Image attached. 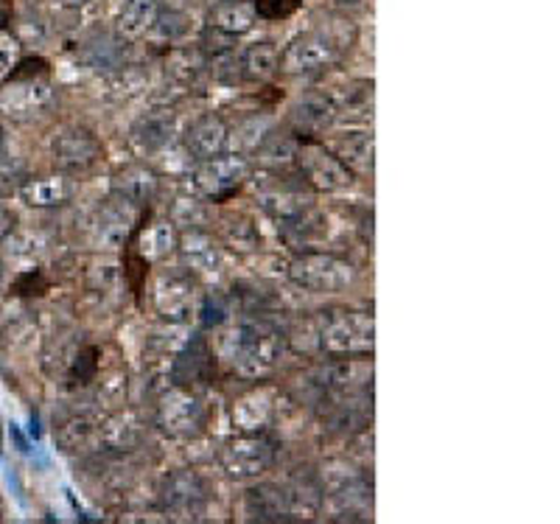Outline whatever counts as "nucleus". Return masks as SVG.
Instances as JSON below:
<instances>
[{
	"label": "nucleus",
	"mask_w": 560,
	"mask_h": 524,
	"mask_svg": "<svg viewBox=\"0 0 560 524\" xmlns=\"http://www.w3.org/2000/svg\"><path fill=\"white\" fill-rule=\"evenodd\" d=\"M280 351L278 334L264 326H242L233 334L230 359L247 376H261L275 364Z\"/></svg>",
	"instance_id": "obj_3"
},
{
	"label": "nucleus",
	"mask_w": 560,
	"mask_h": 524,
	"mask_svg": "<svg viewBox=\"0 0 560 524\" xmlns=\"http://www.w3.org/2000/svg\"><path fill=\"white\" fill-rule=\"evenodd\" d=\"M337 158L348 168H362L370 172L373 168V138L368 132H357L342 138L337 147Z\"/></svg>",
	"instance_id": "obj_24"
},
{
	"label": "nucleus",
	"mask_w": 560,
	"mask_h": 524,
	"mask_svg": "<svg viewBox=\"0 0 560 524\" xmlns=\"http://www.w3.org/2000/svg\"><path fill=\"white\" fill-rule=\"evenodd\" d=\"M62 7H82V3H88V0H59Z\"/></svg>",
	"instance_id": "obj_33"
},
{
	"label": "nucleus",
	"mask_w": 560,
	"mask_h": 524,
	"mask_svg": "<svg viewBox=\"0 0 560 524\" xmlns=\"http://www.w3.org/2000/svg\"><path fill=\"white\" fill-rule=\"evenodd\" d=\"M183 256L191 272H213L222 264V253L205 233H191L183 238Z\"/></svg>",
	"instance_id": "obj_20"
},
{
	"label": "nucleus",
	"mask_w": 560,
	"mask_h": 524,
	"mask_svg": "<svg viewBox=\"0 0 560 524\" xmlns=\"http://www.w3.org/2000/svg\"><path fill=\"white\" fill-rule=\"evenodd\" d=\"M205 505V488L197 474H177L166 486V508L177 516H197Z\"/></svg>",
	"instance_id": "obj_15"
},
{
	"label": "nucleus",
	"mask_w": 560,
	"mask_h": 524,
	"mask_svg": "<svg viewBox=\"0 0 560 524\" xmlns=\"http://www.w3.org/2000/svg\"><path fill=\"white\" fill-rule=\"evenodd\" d=\"M298 166L306 186L323 188V191H337L350 183V168L339 161L337 154H328L319 147L298 149Z\"/></svg>",
	"instance_id": "obj_6"
},
{
	"label": "nucleus",
	"mask_w": 560,
	"mask_h": 524,
	"mask_svg": "<svg viewBox=\"0 0 560 524\" xmlns=\"http://www.w3.org/2000/svg\"><path fill=\"white\" fill-rule=\"evenodd\" d=\"M158 14H160L158 0H127L121 20H118V32L129 39L143 37V34L154 26Z\"/></svg>",
	"instance_id": "obj_19"
},
{
	"label": "nucleus",
	"mask_w": 560,
	"mask_h": 524,
	"mask_svg": "<svg viewBox=\"0 0 560 524\" xmlns=\"http://www.w3.org/2000/svg\"><path fill=\"white\" fill-rule=\"evenodd\" d=\"M334 118H337V107H334L331 98L323 96V93H308V96H303L292 113L294 129H298L300 138H303V135L323 132L325 127H331Z\"/></svg>",
	"instance_id": "obj_13"
},
{
	"label": "nucleus",
	"mask_w": 560,
	"mask_h": 524,
	"mask_svg": "<svg viewBox=\"0 0 560 524\" xmlns=\"http://www.w3.org/2000/svg\"><path fill=\"white\" fill-rule=\"evenodd\" d=\"M102 158V147L88 129L70 127L54 138V161L65 172H88Z\"/></svg>",
	"instance_id": "obj_8"
},
{
	"label": "nucleus",
	"mask_w": 560,
	"mask_h": 524,
	"mask_svg": "<svg viewBox=\"0 0 560 524\" xmlns=\"http://www.w3.org/2000/svg\"><path fill=\"white\" fill-rule=\"evenodd\" d=\"M154 306L163 317L174 323L188 321L197 308V289L194 281L183 272H166L160 276L158 287H154Z\"/></svg>",
	"instance_id": "obj_7"
},
{
	"label": "nucleus",
	"mask_w": 560,
	"mask_h": 524,
	"mask_svg": "<svg viewBox=\"0 0 560 524\" xmlns=\"http://www.w3.org/2000/svg\"><path fill=\"white\" fill-rule=\"evenodd\" d=\"M255 14L264 20H287L300 9V0H255Z\"/></svg>",
	"instance_id": "obj_27"
},
{
	"label": "nucleus",
	"mask_w": 560,
	"mask_h": 524,
	"mask_svg": "<svg viewBox=\"0 0 560 524\" xmlns=\"http://www.w3.org/2000/svg\"><path fill=\"white\" fill-rule=\"evenodd\" d=\"M373 317L364 312H339L331 314L323 326L325 351L339 353V357H353V353L373 351Z\"/></svg>",
	"instance_id": "obj_2"
},
{
	"label": "nucleus",
	"mask_w": 560,
	"mask_h": 524,
	"mask_svg": "<svg viewBox=\"0 0 560 524\" xmlns=\"http://www.w3.org/2000/svg\"><path fill=\"white\" fill-rule=\"evenodd\" d=\"M275 449L272 443L264 441L258 435H244L236 438L233 443H228L222 454L224 471L236 480H249V477H258L261 471H267L272 466Z\"/></svg>",
	"instance_id": "obj_5"
},
{
	"label": "nucleus",
	"mask_w": 560,
	"mask_h": 524,
	"mask_svg": "<svg viewBox=\"0 0 560 524\" xmlns=\"http://www.w3.org/2000/svg\"><path fill=\"white\" fill-rule=\"evenodd\" d=\"M14 51H18V48H14L12 39L0 37V77H3V73H12Z\"/></svg>",
	"instance_id": "obj_30"
},
{
	"label": "nucleus",
	"mask_w": 560,
	"mask_h": 524,
	"mask_svg": "<svg viewBox=\"0 0 560 524\" xmlns=\"http://www.w3.org/2000/svg\"><path fill=\"white\" fill-rule=\"evenodd\" d=\"M278 71H280V54L275 45L261 43V45H253L249 51H244L242 73L247 79H258V82H264V79L275 77Z\"/></svg>",
	"instance_id": "obj_21"
},
{
	"label": "nucleus",
	"mask_w": 560,
	"mask_h": 524,
	"mask_svg": "<svg viewBox=\"0 0 560 524\" xmlns=\"http://www.w3.org/2000/svg\"><path fill=\"white\" fill-rule=\"evenodd\" d=\"M9 18H12V9L7 7V0H0V32H3V28H7Z\"/></svg>",
	"instance_id": "obj_32"
},
{
	"label": "nucleus",
	"mask_w": 560,
	"mask_h": 524,
	"mask_svg": "<svg viewBox=\"0 0 560 524\" xmlns=\"http://www.w3.org/2000/svg\"><path fill=\"white\" fill-rule=\"evenodd\" d=\"M185 147L199 161H213V158L224 154V149H228V127L213 113L197 118L191 129H188V135H185Z\"/></svg>",
	"instance_id": "obj_11"
},
{
	"label": "nucleus",
	"mask_w": 560,
	"mask_h": 524,
	"mask_svg": "<svg viewBox=\"0 0 560 524\" xmlns=\"http://www.w3.org/2000/svg\"><path fill=\"white\" fill-rule=\"evenodd\" d=\"M233 409H249V412H253V416L244 418L242 429L255 432V429H261L264 423H267L269 412H272V398H269L267 391H255L249 393V396H244Z\"/></svg>",
	"instance_id": "obj_26"
},
{
	"label": "nucleus",
	"mask_w": 560,
	"mask_h": 524,
	"mask_svg": "<svg viewBox=\"0 0 560 524\" xmlns=\"http://www.w3.org/2000/svg\"><path fill=\"white\" fill-rule=\"evenodd\" d=\"M84 59H88L90 68L98 73L115 71V68H121L124 59L121 43L115 37H107V34H98V37L90 39L88 48H84Z\"/></svg>",
	"instance_id": "obj_23"
},
{
	"label": "nucleus",
	"mask_w": 560,
	"mask_h": 524,
	"mask_svg": "<svg viewBox=\"0 0 560 524\" xmlns=\"http://www.w3.org/2000/svg\"><path fill=\"white\" fill-rule=\"evenodd\" d=\"M98 371V348H84L82 353L73 362V371H70V379L79 376V384H88L90 379L96 376Z\"/></svg>",
	"instance_id": "obj_28"
},
{
	"label": "nucleus",
	"mask_w": 560,
	"mask_h": 524,
	"mask_svg": "<svg viewBox=\"0 0 560 524\" xmlns=\"http://www.w3.org/2000/svg\"><path fill=\"white\" fill-rule=\"evenodd\" d=\"M210 373H213V353L205 346V339H197L194 346L185 348V353L174 364V382L177 384L208 382Z\"/></svg>",
	"instance_id": "obj_17"
},
{
	"label": "nucleus",
	"mask_w": 560,
	"mask_h": 524,
	"mask_svg": "<svg viewBox=\"0 0 560 524\" xmlns=\"http://www.w3.org/2000/svg\"><path fill=\"white\" fill-rule=\"evenodd\" d=\"M51 104V88L34 79H12V88L0 93V109L12 118L39 116Z\"/></svg>",
	"instance_id": "obj_10"
},
{
	"label": "nucleus",
	"mask_w": 560,
	"mask_h": 524,
	"mask_svg": "<svg viewBox=\"0 0 560 524\" xmlns=\"http://www.w3.org/2000/svg\"><path fill=\"white\" fill-rule=\"evenodd\" d=\"M45 289H48V281H45L39 269H34V272H23V276L14 281V294H43Z\"/></svg>",
	"instance_id": "obj_29"
},
{
	"label": "nucleus",
	"mask_w": 560,
	"mask_h": 524,
	"mask_svg": "<svg viewBox=\"0 0 560 524\" xmlns=\"http://www.w3.org/2000/svg\"><path fill=\"white\" fill-rule=\"evenodd\" d=\"M172 116L168 113H149L143 121L138 124V141L149 149H158L168 141V135H172Z\"/></svg>",
	"instance_id": "obj_25"
},
{
	"label": "nucleus",
	"mask_w": 560,
	"mask_h": 524,
	"mask_svg": "<svg viewBox=\"0 0 560 524\" xmlns=\"http://www.w3.org/2000/svg\"><path fill=\"white\" fill-rule=\"evenodd\" d=\"M70 194H73V186H70L68 177H37L20 186V199L26 205H34V208L62 205Z\"/></svg>",
	"instance_id": "obj_16"
},
{
	"label": "nucleus",
	"mask_w": 560,
	"mask_h": 524,
	"mask_svg": "<svg viewBox=\"0 0 560 524\" xmlns=\"http://www.w3.org/2000/svg\"><path fill=\"white\" fill-rule=\"evenodd\" d=\"M292 278L314 292H339L353 281V269L334 256H303L294 261Z\"/></svg>",
	"instance_id": "obj_4"
},
{
	"label": "nucleus",
	"mask_w": 560,
	"mask_h": 524,
	"mask_svg": "<svg viewBox=\"0 0 560 524\" xmlns=\"http://www.w3.org/2000/svg\"><path fill=\"white\" fill-rule=\"evenodd\" d=\"M14 228V217L7 211V208H0V238H7Z\"/></svg>",
	"instance_id": "obj_31"
},
{
	"label": "nucleus",
	"mask_w": 560,
	"mask_h": 524,
	"mask_svg": "<svg viewBox=\"0 0 560 524\" xmlns=\"http://www.w3.org/2000/svg\"><path fill=\"white\" fill-rule=\"evenodd\" d=\"M247 177V163L244 158H213V161H205V166L197 174V186L202 188V194L213 202L219 199H228L230 194H236V188L242 186V179Z\"/></svg>",
	"instance_id": "obj_9"
},
{
	"label": "nucleus",
	"mask_w": 560,
	"mask_h": 524,
	"mask_svg": "<svg viewBox=\"0 0 560 524\" xmlns=\"http://www.w3.org/2000/svg\"><path fill=\"white\" fill-rule=\"evenodd\" d=\"M163 421H166V429H172L177 435H191L205 423L202 401L188 391H174L163 401Z\"/></svg>",
	"instance_id": "obj_12"
},
{
	"label": "nucleus",
	"mask_w": 560,
	"mask_h": 524,
	"mask_svg": "<svg viewBox=\"0 0 560 524\" xmlns=\"http://www.w3.org/2000/svg\"><path fill=\"white\" fill-rule=\"evenodd\" d=\"M3 278H7V272H3V261H0V289H3Z\"/></svg>",
	"instance_id": "obj_34"
},
{
	"label": "nucleus",
	"mask_w": 560,
	"mask_h": 524,
	"mask_svg": "<svg viewBox=\"0 0 560 524\" xmlns=\"http://www.w3.org/2000/svg\"><path fill=\"white\" fill-rule=\"evenodd\" d=\"M342 37H337L334 28H314V32L303 34L294 39L287 48V54L280 57V71L287 73H317L325 71L328 65H334L342 54Z\"/></svg>",
	"instance_id": "obj_1"
},
{
	"label": "nucleus",
	"mask_w": 560,
	"mask_h": 524,
	"mask_svg": "<svg viewBox=\"0 0 560 524\" xmlns=\"http://www.w3.org/2000/svg\"><path fill=\"white\" fill-rule=\"evenodd\" d=\"M306 183L300 179V186H294L289 177H278L267 191L261 194V202L269 213L280 219L298 217L300 211H306Z\"/></svg>",
	"instance_id": "obj_14"
},
{
	"label": "nucleus",
	"mask_w": 560,
	"mask_h": 524,
	"mask_svg": "<svg viewBox=\"0 0 560 524\" xmlns=\"http://www.w3.org/2000/svg\"><path fill=\"white\" fill-rule=\"evenodd\" d=\"M115 188H118V194H121L127 202L143 205L154 197V191H158V177H154L152 172H147V168H127V172L118 177Z\"/></svg>",
	"instance_id": "obj_22"
},
{
	"label": "nucleus",
	"mask_w": 560,
	"mask_h": 524,
	"mask_svg": "<svg viewBox=\"0 0 560 524\" xmlns=\"http://www.w3.org/2000/svg\"><path fill=\"white\" fill-rule=\"evenodd\" d=\"M255 18H258V14H255L253 3H244V0H224V3H219L213 18H210V26L230 34V37H236V34H244L253 28Z\"/></svg>",
	"instance_id": "obj_18"
}]
</instances>
